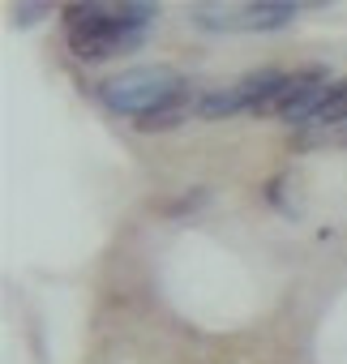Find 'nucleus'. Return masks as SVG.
I'll return each mask as SVG.
<instances>
[{
  "label": "nucleus",
  "mask_w": 347,
  "mask_h": 364,
  "mask_svg": "<svg viewBox=\"0 0 347 364\" xmlns=\"http://www.w3.org/2000/svg\"><path fill=\"white\" fill-rule=\"evenodd\" d=\"M185 90H189L185 77L167 65H137V69H124V73L99 82L103 107L116 116H129V120H142V116L176 103V99H189Z\"/></svg>",
  "instance_id": "obj_2"
},
{
  "label": "nucleus",
  "mask_w": 347,
  "mask_h": 364,
  "mask_svg": "<svg viewBox=\"0 0 347 364\" xmlns=\"http://www.w3.org/2000/svg\"><path fill=\"white\" fill-rule=\"evenodd\" d=\"M193 112H198V103L176 99V103H167V107H159V112H150V116L133 120V129H137V133H167V129H181Z\"/></svg>",
  "instance_id": "obj_5"
},
{
  "label": "nucleus",
  "mask_w": 347,
  "mask_h": 364,
  "mask_svg": "<svg viewBox=\"0 0 347 364\" xmlns=\"http://www.w3.org/2000/svg\"><path fill=\"white\" fill-rule=\"evenodd\" d=\"M159 18L154 5H65V39L78 60H112L142 48L146 26Z\"/></svg>",
  "instance_id": "obj_1"
},
{
  "label": "nucleus",
  "mask_w": 347,
  "mask_h": 364,
  "mask_svg": "<svg viewBox=\"0 0 347 364\" xmlns=\"http://www.w3.org/2000/svg\"><path fill=\"white\" fill-rule=\"evenodd\" d=\"M330 86H334V82H330L326 69H300V73H287L283 86L274 90V99H270L262 112H274V116L287 120V124H309V116L321 107V99H326Z\"/></svg>",
  "instance_id": "obj_4"
},
{
  "label": "nucleus",
  "mask_w": 347,
  "mask_h": 364,
  "mask_svg": "<svg viewBox=\"0 0 347 364\" xmlns=\"http://www.w3.org/2000/svg\"><path fill=\"white\" fill-rule=\"evenodd\" d=\"M43 14H48V5H14L18 26H35V18H43Z\"/></svg>",
  "instance_id": "obj_7"
},
{
  "label": "nucleus",
  "mask_w": 347,
  "mask_h": 364,
  "mask_svg": "<svg viewBox=\"0 0 347 364\" xmlns=\"http://www.w3.org/2000/svg\"><path fill=\"white\" fill-rule=\"evenodd\" d=\"M347 120V82H334L321 99V107L309 116V129H330V124H343Z\"/></svg>",
  "instance_id": "obj_6"
},
{
  "label": "nucleus",
  "mask_w": 347,
  "mask_h": 364,
  "mask_svg": "<svg viewBox=\"0 0 347 364\" xmlns=\"http://www.w3.org/2000/svg\"><path fill=\"white\" fill-rule=\"evenodd\" d=\"M193 22L202 31H283L296 22L287 0H249V5H198Z\"/></svg>",
  "instance_id": "obj_3"
}]
</instances>
